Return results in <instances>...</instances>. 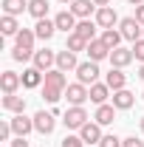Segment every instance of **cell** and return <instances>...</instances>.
Returning a JSON list of instances; mask_svg holds the SVG:
<instances>
[{
    "label": "cell",
    "instance_id": "41",
    "mask_svg": "<svg viewBox=\"0 0 144 147\" xmlns=\"http://www.w3.org/2000/svg\"><path fill=\"white\" fill-rule=\"evenodd\" d=\"M57 3H65V6H71V3H73V0H57Z\"/></svg>",
    "mask_w": 144,
    "mask_h": 147
},
{
    "label": "cell",
    "instance_id": "17",
    "mask_svg": "<svg viewBox=\"0 0 144 147\" xmlns=\"http://www.w3.org/2000/svg\"><path fill=\"white\" fill-rule=\"evenodd\" d=\"M54 31H57V23L48 20V17H42V20L34 23V34H37V40H42V42H48V40L54 37Z\"/></svg>",
    "mask_w": 144,
    "mask_h": 147
},
{
    "label": "cell",
    "instance_id": "13",
    "mask_svg": "<svg viewBox=\"0 0 144 147\" xmlns=\"http://www.w3.org/2000/svg\"><path fill=\"white\" fill-rule=\"evenodd\" d=\"M133 59H136V57H133V48H122V45H119V48L110 51V65H113V68H127Z\"/></svg>",
    "mask_w": 144,
    "mask_h": 147
},
{
    "label": "cell",
    "instance_id": "16",
    "mask_svg": "<svg viewBox=\"0 0 144 147\" xmlns=\"http://www.w3.org/2000/svg\"><path fill=\"white\" fill-rule=\"evenodd\" d=\"M57 68L59 71H76L79 68V62H76V54L73 51H68V48H62V51H57Z\"/></svg>",
    "mask_w": 144,
    "mask_h": 147
},
{
    "label": "cell",
    "instance_id": "27",
    "mask_svg": "<svg viewBox=\"0 0 144 147\" xmlns=\"http://www.w3.org/2000/svg\"><path fill=\"white\" fill-rule=\"evenodd\" d=\"M28 14L34 20L48 17V0H28Z\"/></svg>",
    "mask_w": 144,
    "mask_h": 147
},
{
    "label": "cell",
    "instance_id": "4",
    "mask_svg": "<svg viewBox=\"0 0 144 147\" xmlns=\"http://www.w3.org/2000/svg\"><path fill=\"white\" fill-rule=\"evenodd\" d=\"M57 127V116L54 110H40V113H34V130L37 133H42V136H51Z\"/></svg>",
    "mask_w": 144,
    "mask_h": 147
},
{
    "label": "cell",
    "instance_id": "42",
    "mask_svg": "<svg viewBox=\"0 0 144 147\" xmlns=\"http://www.w3.org/2000/svg\"><path fill=\"white\" fill-rule=\"evenodd\" d=\"M141 133H144V116H141Z\"/></svg>",
    "mask_w": 144,
    "mask_h": 147
},
{
    "label": "cell",
    "instance_id": "36",
    "mask_svg": "<svg viewBox=\"0 0 144 147\" xmlns=\"http://www.w3.org/2000/svg\"><path fill=\"white\" fill-rule=\"evenodd\" d=\"M9 147H28V142H26L23 136H17V139H14V142H11V144H9Z\"/></svg>",
    "mask_w": 144,
    "mask_h": 147
},
{
    "label": "cell",
    "instance_id": "10",
    "mask_svg": "<svg viewBox=\"0 0 144 147\" xmlns=\"http://www.w3.org/2000/svg\"><path fill=\"white\" fill-rule=\"evenodd\" d=\"M20 85H23V74H17V71H3L0 74V88H3V93H17Z\"/></svg>",
    "mask_w": 144,
    "mask_h": 147
},
{
    "label": "cell",
    "instance_id": "20",
    "mask_svg": "<svg viewBox=\"0 0 144 147\" xmlns=\"http://www.w3.org/2000/svg\"><path fill=\"white\" fill-rule=\"evenodd\" d=\"M113 119H116V108L113 105H96V113H93V122H99L102 127H108V125H113Z\"/></svg>",
    "mask_w": 144,
    "mask_h": 147
},
{
    "label": "cell",
    "instance_id": "40",
    "mask_svg": "<svg viewBox=\"0 0 144 147\" xmlns=\"http://www.w3.org/2000/svg\"><path fill=\"white\" fill-rule=\"evenodd\" d=\"M130 3H133V6H141V3H144V0H130Z\"/></svg>",
    "mask_w": 144,
    "mask_h": 147
},
{
    "label": "cell",
    "instance_id": "12",
    "mask_svg": "<svg viewBox=\"0 0 144 147\" xmlns=\"http://www.w3.org/2000/svg\"><path fill=\"white\" fill-rule=\"evenodd\" d=\"M31 59H34V68H40L42 74L51 71V68H57V54L54 51H45V48H42V51H34Z\"/></svg>",
    "mask_w": 144,
    "mask_h": 147
},
{
    "label": "cell",
    "instance_id": "39",
    "mask_svg": "<svg viewBox=\"0 0 144 147\" xmlns=\"http://www.w3.org/2000/svg\"><path fill=\"white\" fill-rule=\"evenodd\" d=\"M139 76H141V79H144V62H141V68H139Z\"/></svg>",
    "mask_w": 144,
    "mask_h": 147
},
{
    "label": "cell",
    "instance_id": "14",
    "mask_svg": "<svg viewBox=\"0 0 144 147\" xmlns=\"http://www.w3.org/2000/svg\"><path fill=\"white\" fill-rule=\"evenodd\" d=\"M45 88H57V91H65L68 88V79H65V71H59V68H51V71H45V82H42Z\"/></svg>",
    "mask_w": 144,
    "mask_h": 147
},
{
    "label": "cell",
    "instance_id": "3",
    "mask_svg": "<svg viewBox=\"0 0 144 147\" xmlns=\"http://www.w3.org/2000/svg\"><path fill=\"white\" fill-rule=\"evenodd\" d=\"M99 62H93V59H88V62H79V68H76V82H82V85H93L96 79H99Z\"/></svg>",
    "mask_w": 144,
    "mask_h": 147
},
{
    "label": "cell",
    "instance_id": "18",
    "mask_svg": "<svg viewBox=\"0 0 144 147\" xmlns=\"http://www.w3.org/2000/svg\"><path fill=\"white\" fill-rule=\"evenodd\" d=\"M105 82H108L110 91H122V88H127V74H124V68H110L108 76H105Z\"/></svg>",
    "mask_w": 144,
    "mask_h": 147
},
{
    "label": "cell",
    "instance_id": "11",
    "mask_svg": "<svg viewBox=\"0 0 144 147\" xmlns=\"http://www.w3.org/2000/svg\"><path fill=\"white\" fill-rule=\"evenodd\" d=\"M88 57L93 59V62L110 59V48L105 45V40H102V37H96V40H90V42H88Z\"/></svg>",
    "mask_w": 144,
    "mask_h": 147
},
{
    "label": "cell",
    "instance_id": "1",
    "mask_svg": "<svg viewBox=\"0 0 144 147\" xmlns=\"http://www.w3.org/2000/svg\"><path fill=\"white\" fill-rule=\"evenodd\" d=\"M65 99H68L71 108H82V105L90 99V88H88V85H82V82H73V85L65 88Z\"/></svg>",
    "mask_w": 144,
    "mask_h": 147
},
{
    "label": "cell",
    "instance_id": "19",
    "mask_svg": "<svg viewBox=\"0 0 144 147\" xmlns=\"http://www.w3.org/2000/svg\"><path fill=\"white\" fill-rule=\"evenodd\" d=\"M42 82H45V74L40 71V68L31 65V68H26V71H23V88H28V91H31V88H40Z\"/></svg>",
    "mask_w": 144,
    "mask_h": 147
},
{
    "label": "cell",
    "instance_id": "2",
    "mask_svg": "<svg viewBox=\"0 0 144 147\" xmlns=\"http://www.w3.org/2000/svg\"><path fill=\"white\" fill-rule=\"evenodd\" d=\"M119 31H122V37H124V40L139 42V40L144 37V26H141L136 17H124V20H119Z\"/></svg>",
    "mask_w": 144,
    "mask_h": 147
},
{
    "label": "cell",
    "instance_id": "30",
    "mask_svg": "<svg viewBox=\"0 0 144 147\" xmlns=\"http://www.w3.org/2000/svg\"><path fill=\"white\" fill-rule=\"evenodd\" d=\"M62 96H65V91H57V88H45V85H42V99H45L48 105H57Z\"/></svg>",
    "mask_w": 144,
    "mask_h": 147
},
{
    "label": "cell",
    "instance_id": "5",
    "mask_svg": "<svg viewBox=\"0 0 144 147\" xmlns=\"http://www.w3.org/2000/svg\"><path fill=\"white\" fill-rule=\"evenodd\" d=\"M62 122L68 130H82V125H88V110L85 108H68L62 113Z\"/></svg>",
    "mask_w": 144,
    "mask_h": 147
},
{
    "label": "cell",
    "instance_id": "24",
    "mask_svg": "<svg viewBox=\"0 0 144 147\" xmlns=\"http://www.w3.org/2000/svg\"><path fill=\"white\" fill-rule=\"evenodd\" d=\"M96 28H99V26H96V20H79L73 34H79L82 40H88V42H90V40H96Z\"/></svg>",
    "mask_w": 144,
    "mask_h": 147
},
{
    "label": "cell",
    "instance_id": "9",
    "mask_svg": "<svg viewBox=\"0 0 144 147\" xmlns=\"http://www.w3.org/2000/svg\"><path fill=\"white\" fill-rule=\"evenodd\" d=\"M79 136H82V142H85V144H99L105 133H102V125H99V122H88V125H82Z\"/></svg>",
    "mask_w": 144,
    "mask_h": 147
},
{
    "label": "cell",
    "instance_id": "43",
    "mask_svg": "<svg viewBox=\"0 0 144 147\" xmlns=\"http://www.w3.org/2000/svg\"><path fill=\"white\" fill-rule=\"evenodd\" d=\"M141 99H144V93H141Z\"/></svg>",
    "mask_w": 144,
    "mask_h": 147
},
{
    "label": "cell",
    "instance_id": "38",
    "mask_svg": "<svg viewBox=\"0 0 144 147\" xmlns=\"http://www.w3.org/2000/svg\"><path fill=\"white\" fill-rule=\"evenodd\" d=\"M93 3H96V6H99V9H102V6H110V3H113V0H93Z\"/></svg>",
    "mask_w": 144,
    "mask_h": 147
},
{
    "label": "cell",
    "instance_id": "25",
    "mask_svg": "<svg viewBox=\"0 0 144 147\" xmlns=\"http://www.w3.org/2000/svg\"><path fill=\"white\" fill-rule=\"evenodd\" d=\"M0 31H3V37H17V34H20V23H17V17L3 14V20H0Z\"/></svg>",
    "mask_w": 144,
    "mask_h": 147
},
{
    "label": "cell",
    "instance_id": "31",
    "mask_svg": "<svg viewBox=\"0 0 144 147\" xmlns=\"http://www.w3.org/2000/svg\"><path fill=\"white\" fill-rule=\"evenodd\" d=\"M99 147H122V139H119L116 133H108V136H102Z\"/></svg>",
    "mask_w": 144,
    "mask_h": 147
},
{
    "label": "cell",
    "instance_id": "34",
    "mask_svg": "<svg viewBox=\"0 0 144 147\" xmlns=\"http://www.w3.org/2000/svg\"><path fill=\"white\" fill-rule=\"evenodd\" d=\"M11 133H14L11 130V122H0V142H9Z\"/></svg>",
    "mask_w": 144,
    "mask_h": 147
},
{
    "label": "cell",
    "instance_id": "23",
    "mask_svg": "<svg viewBox=\"0 0 144 147\" xmlns=\"http://www.w3.org/2000/svg\"><path fill=\"white\" fill-rule=\"evenodd\" d=\"M108 96H110L108 82H93V85H90V102H93V105H105Z\"/></svg>",
    "mask_w": 144,
    "mask_h": 147
},
{
    "label": "cell",
    "instance_id": "8",
    "mask_svg": "<svg viewBox=\"0 0 144 147\" xmlns=\"http://www.w3.org/2000/svg\"><path fill=\"white\" fill-rule=\"evenodd\" d=\"M9 122H11V130H14V136H23V139H26V136L34 130V116L28 119L26 113H14V119H9Z\"/></svg>",
    "mask_w": 144,
    "mask_h": 147
},
{
    "label": "cell",
    "instance_id": "15",
    "mask_svg": "<svg viewBox=\"0 0 144 147\" xmlns=\"http://www.w3.org/2000/svg\"><path fill=\"white\" fill-rule=\"evenodd\" d=\"M96 9H99V6H96L93 0H73L71 3V11L79 20H90V14H96Z\"/></svg>",
    "mask_w": 144,
    "mask_h": 147
},
{
    "label": "cell",
    "instance_id": "28",
    "mask_svg": "<svg viewBox=\"0 0 144 147\" xmlns=\"http://www.w3.org/2000/svg\"><path fill=\"white\" fill-rule=\"evenodd\" d=\"M102 40H105V45L113 51V48H119V45H122V40H124V37H122L119 28H105V31H102Z\"/></svg>",
    "mask_w": 144,
    "mask_h": 147
},
{
    "label": "cell",
    "instance_id": "35",
    "mask_svg": "<svg viewBox=\"0 0 144 147\" xmlns=\"http://www.w3.org/2000/svg\"><path fill=\"white\" fill-rule=\"evenodd\" d=\"M122 147H144V142H139L136 136H130V139H122Z\"/></svg>",
    "mask_w": 144,
    "mask_h": 147
},
{
    "label": "cell",
    "instance_id": "26",
    "mask_svg": "<svg viewBox=\"0 0 144 147\" xmlns=\"http://www.w3.org/2000/svg\"><path fill=\"white\" fill-rule=\"evenodd\" d=\"M23 11H28V0H3V14L17 17Z\"/></svg>",
    "mask_w": 144,
    "mask_h": 147
},
{
    "label": "cell",
    "instance_id": "7",
    "mask_svg": "<svg viewBox=\"0 0 144 147\" xmlns=\"http://www.w3.org/2000/svg\"><path fill=\"white\" fill-rule=\"evenodd\" d=\"M54 23H57V31H65V34H73L76 31V23H79V17L73 14L71 9H65V11H59L54 17Z\"/></svg>",
    "mask_w": 144,
    "mask_h": 147
},
{
    "label": "cell",
    "instance_id": "37",
    "mask_svg": "<svg viewBox=\"0 0 144 147\" xmlns=\"http://www.w3.org/2000/svg\"><path fill=\"white\" fill-rule=\"evenodd\" d=\"M136 20L144 26V3H141V6H136Z\"/></svg>",
    "mask_w": 144,
    "mask_h": 147
},
{
    "label": "cell",
    "instance_id": "22",
    "mask_svg": "<svg viewBox=\"0 0 144 147\" xmlns=\"http://www.w3.org/2000/svg\"><path fill=\"white\" fill-rule=\"evenodd\" d=\"M0 105H3V110H9V113H23L26 110V99L17 96V93H6Z\"/></svg>",
    "mask_w": 144,
    "mask_h": 147
},
{
    "label": "cell",
    "instance_id": "6",
    "mask_svg": "<svg viewBox=\"0 0 144 147\" xmlns=\"http://www.w3.org/2000/svg\"><path fill=\"white\" fill-rule=\"evenodd\" d=\"M93 20H96V26L105 31V28H113V26L119 23V14H116V9H113V6H102V9H96Z\"/></svg>",
    "mask_w": 144,
    "mask_h": 147
},
{
    "label": "cell",
    "instance_id": "29",
    "mask_svg": "<svg viewBox=\"0 0 144 147\" xmlns=\"http://www.w3.org/2000/svg\"><path fill=\"white\" fill-rule=\"evenodd\" d=\"M68 51L73 54H79V51H88V40H82L79 34H68V45H65Z\"/></svg>",
    "mask_w": 144,
    "mask_h": 147
},
{
    "label": "cell",
    "instance_id": "21",
    "mask_svg": "<svg viewBox=\"0 0 144 147\" xmlns=\"http://www.w3.org/2000/svg\"><path fill=\"white\" fill-rule=\"evenodd\" d=\"M133 105H136V96L127 91V88L113 91V108H116V110H130Z\"/></svg>",
    "mask_w": 144,
    "mask_h": 147
},
{
    "label": "cell",
    "instance_id": "33",
    "mask_svg": "<svg viewBox=\"0 0 144 147\" xmlns=\"http://www.w3.org/2000/svg\"><path fill=\"white\" fill-rule=\"evenodd\" d=\"M133 57H136L139 62H144V37L139 40V42H133Z\"/></svg>",
    "mask_w": 144,
    "mask_h": 147
},
{
    "label": "cell",
    "instance_id": "32",
    "mask_svg": "<svg viewBox=\"0 0 144 147\" xmlns=\"http://www.w3.org/2000/svg\"><path fill=\"white\" fill-rule=\"evenodd\" d=\"M62 147H85V142H82V136H65Z\"/></svg>",
    "mask_w": 144,
    "mask_h": 147
}]
</instances>
